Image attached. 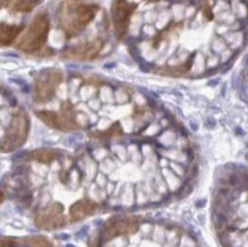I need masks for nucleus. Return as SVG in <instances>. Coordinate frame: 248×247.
Returning <instances> with one entry per match:
<instances>
[{"label":"nucleus","instance_id":"f257e3e1","mask_svg":"<svg viewBox=\"0 0 248 247\" xmlns=\"http://www.w3.org/2000/svg\"><path fill=\"white\" fill-rule=\"evenodd\" d=\"M98 5L81 2H63L59 8V22L68 38L78 36L97 14Z\"/></svg>","mask_w":248,"mask_h":247},{"label":"nucleus","instance_id":"f03ea898","mask_svg":"<svg viewBox=\"0 0 248 247\" xmlns=\"http://www.w3.org/2000/svg\"><path fill=\"white\" fill-rule=\"evenodd\" d=\"M49 17L46 12L37 14L27 31L17 41L16 48L24 53H37L45 45L49 32Z\"/></svg>","mask_w":248,"mask_h":247},{"label":"nucleus","instance_id":"7ed1b4c3","mask_svg":"<svg viewBox=\"0 0 248 247\" xmlns=\"http://www.w3.org/2000/svg\"><path fill=\"white\" fill-rule=\"evenodd\" d=\"M138 4L129 2L128 0H116L111 8V17L114 31L119 40H123L128 32L130 20L134 14Z\"/></svg>","mask_w":248,"mask_h":247},{"label":"nucleus","instance_id":"20e7f679","mask_svg":"<svg viewBox=\"0 0 248 247\" xmlns=\"http://www.w3.org/2000/svg\"><path fill=\"white\" fill-rule=\"evenodd\" d=\"M104 43L101 39H94L91 41L81 43L77 46L70 47L66 49L63 55L71 60H78V61H90L96 58L101 50L103 49Z\"/></svg>","mask_w":248,"mask_h":247},{"label":"nucleus","instance_id":"39448f33","mask_svg":"<svg viewBox=\"0 0 248 247\" xmlns=\"http://www.w3.org/2000/svg\"><path fill=\"white\" fill-rule=\"evenodd\" d=\"M62 80L61 72L57 70H46L40 75L37 80V88L39 97L48 100L55 91V87Z\"/></svg>","mask_w":248,"mask_h":247},{"label":"nucleus","instance_id":"423d86ee","mask_svg":"<svg viewBox=\"0 0 248 247\" xmlns=\"http://www.w3.org/2000/svg\"><path fill=\"white\" fill-rule=\"evenodd\" d=\"M27 119L24 116H16L13 120V124L7 133V138L5 140V147L7 149L15 148L20 145L24 140L25 133H27Z\"/></svg>","mask_w":248,"mask_h":247},{"label":"nucleus","instance_id":"0eeeda50","mask_svg":"<svg viewBox=\"0 0 248 247\" xmlns=\"http://www.w3.org/2000/svg\"><path fill=\"white\" fill-rule=\"evenodd\" d=\"M23 29V25L0 23V46L12 45Z\"/></svg>","mask_w":248,"mask_h":247},{"label":"nucleus","instance_id":"6e6552de","mask_svg":"<svg viewBox=\"0 0 248 247\" xmlns=\"http://www.w3.org/2000/svg\"><path fill=\"white\" fill-rule=\"evenodd\" d=\"M44 0H15L12 9L13 12L17 13H29L33 11Z\"/></svg>","mask_w":248,"mask_h":247},{"label":"nucleus","instance_id":"1a4fd4ad","mask_svg":"<svg viewBox=\"0 0 248 247\" xmlns=\"http://www.w3.org/2000/svg\"><path fill=\"white\" fill-rule=\"evenodd\" d=\"M12 1L13 0H0V7L1 8L8 7V6L12 4Z\"/></svg>","mask_w":248,"mask_h":247},{"label":"nucleus","instance_id":"9d476101","mask_svg":"<svg viewBox=\"0 0 248 247\" xmlns=\"http://www.w3.org/2000/svg\"><path fill=\"white\" fill-rule=\"evenodd\" d=\"M147 1H149V2H159V1H161V0H147Z\"/></svg>","mask_w":248,"mask_h":247}]
</instances>
